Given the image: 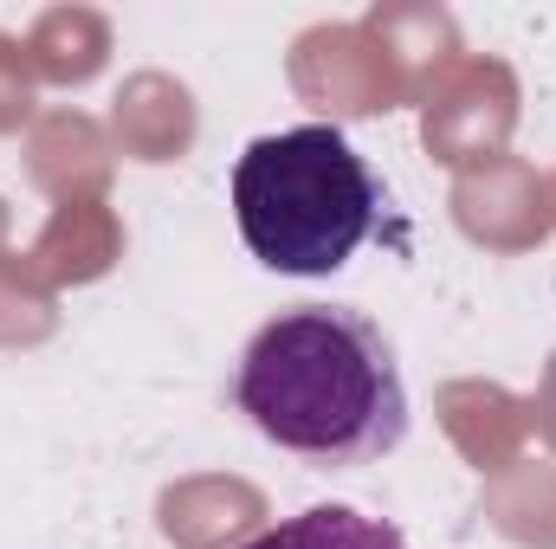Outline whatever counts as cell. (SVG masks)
<instances>
[{"label": "cell", "mask_w": 556, "mask_h": 549, "mask_svg": "<svg viewBox=\"0 0 556 549\" xmlns=\"http://www.w3.org/2000/svg\"><path fill=\"white\" fill-rule=\"evenodd\" d=\"M233 220L266 272L330 278L376 233L382 181L337 124H298L233 162Z\"/></svg>", "instance_id": "7a4b0ae2"}, {"label": "cell", "mask_w": 556, "mask_h": 549, "mask_svg": "<svg viewBox=\"0 0 556 549\" xmlns=\"http://www.w3.org/2000/svg\"><path fill=\"white\" fill-rule=\"evenodd\" d=\"M240 549H408V537L389 518H363L356 505H311Z\"/></svg>", "instance_id": "3957f363"}, {"label": "cell", "mask_w": 556, "mask_h": 549, "mask_svg": "<svg viewBox=\"0 0 556 549\" xmlns=\"http://www.w3.org/2000/svg\"><path fill=\"white\" fill-rule=\"evenodd\" d=\"M233 408L311 472H363L408 439L395 343L356 304H298L260 323L233 369Z\"/></svg>", "instance_id": "6da1fadb"}]
</instances>
